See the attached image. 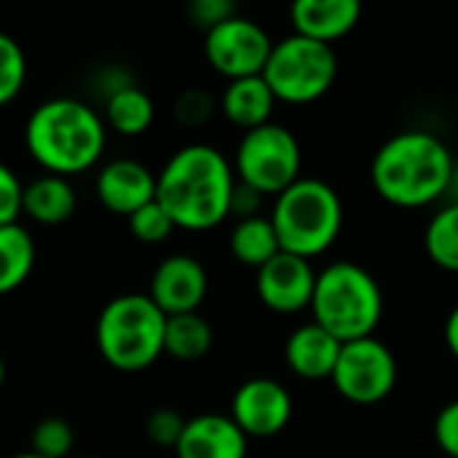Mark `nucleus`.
Instances as JSON below:
<instances>
[{"mask_svg":"<svg viewBox=\"0 0 458 458\" xmlns=\"http://www.w3.org/2000/svg\"><path fill=\"white\" fill-rule=\"evenodd\" d=\"M233 188V164L204 142L174 150L156 174V201L182 231H212L231 217Z\"/></svg>","mask_w":458,"mask_h":458,"instance_id":"nucleus-1","label":"nucleus"},{"mask_svg":"<svg viewBox=\"0 0 458 458\" xmlns=\"http://www.w3.org/2000/svg\"><path fill=\"white\" fill-rule=\"evenodd\" d=\"M456 158L432 131L405 129L389 137L370 161L376 193L400 209H421L448 196Z\"/></svg>","mask_w":458,"mask_h":458,"instance_id":"nucleus-2","label":"nucleus"},{"mask_svg":"<svg viewBox=\"0 0 458 458\" xmlns=\"http://www.w3.org/2000/svg\"><path fill=\"white\" fill-rule=\"evenodd\" d=\"M24 145L46 174L72 177L99 164L107 145V123L83 99H46L24 123Z\"/></svg>","mask_w":458,"mask_h":458,"instance_id":"nucleus-3","label":"nucleus"},{"mask_svg":"<svg viewBox=\"0 0 458 458\" xmlns=\"http://www.w3.org/2000/svg\"><path fill=\"white\" fill-rule=\"evenodd\" d=\"M311 322L325 327L341 344L370 338L384 317V293L378 279L352 260H335L317 271Z\"/></svg>","mask_w":458,"mask_h":458,"instance_id":"nucleus-4","label":"nucleus"},{"mask_svg":"<svg viewBox=\"0 0 458 458\" xmlns=\"http://www.w3.org/2000/svg\"><path fill=\"white\" fill-rule=\"evenodd\" d=\"M268 217L282 252L311 260L338 242L344 228V201L330 182L319 177H301L274 199Z\"/></svg>","mask_w":458,"mask_h":458,"instance_id":"nucleus-5","label":"nucleus"},{"mask_svg":"<svg viewBox=\"0 0 458 458\" xmlns=\"http://www.w3.org/2000/svg\"><path fill=\"white\" fill-rule=\"evenodd\" d=\"M166 314L145 293H126L105 303L97 317V349L121 373H142L164 354Z\"/></svg>","mask_w":458,"mask_h":458,"instance_id":"nucleus-6","label":"nucleus"},{"mask_svg":"<svg viewBox=\"0 0 458 458\" xmlns=\"http://www.w3.org/2000/svg\"><path fill=\"white\" fill-rule=\"evenodd\" d=\"M338 78L335 48L303 35H284L274 40L271 56L263 70V81L274 91L276 102L309 105L322 99Z\"/></svg>","mask_w":458,"mask_h":458,"instance_id":"nucleus-7","label":"nucleus"},{"mask_svg":"<svg viewBox=\"0 0 458 458\" xmlns=\"http://www.w3.org/2000/svg\"><path fill=\"white\" fill-rule=\"evenodd\" d=\"M231 164L239 182L274 199L303 177V150L298 137L274 121L244 131Z\"/></svg>","mask_w":458,"mask_h":458,"instance_id":"nucleus-8","label":"nucleus"},{"mask_svg":"<svg viewBox=\"0 0 458 458\" xmlns=\"http://www.w3.org/2000/svg\"><path fill=\"white\" fill-rule=\"evenodd\" d=\"M397 357L376 335L341 346L338 365L330 376L335 392L354 405H378L397 386Z\"/></svg>","mask_w":458,"mask_h":458,"instance_id":"nucleus-9","label":"nucleus"},{"mask_svg":"<svg viewBox=\"0 0 458 458\" xmlns=\"http://www.w3.org/2000/svg\"><path fill=\"white\" fill-rule=\"evenodd\" d=\"M274 40L266 27L242 13L217 24L204 35V56L215 72L228 81L263 75Z\"/></svg>","mask_w":458,"mask_h":458,"instance_id":"nucleus-10","label":"nucleus"},{"mask_svg":"<svg viewBox=\"0 0 458 458\" xmlns=\"http://www.w3.org/2000/svg\"><path fill=\"white\" fill-rule=\"evenodd\" d=\"M228 416L247 437H276L293 421V394L274 378H250L233 392Z\"/></svg>","mask_w":458,"mask_h":458,"instance_id":"nucleus-11","label":"nucleus"},{"mask_svg":"<svg viewBox=\"0 0 458 458\" xmlns=\"http://www.w3.org/2000/svg\"><path fill=\"white\" fill-rule=\"evenodd\" d=\"M317 284V271L311 260L279 252L271 263H266L255 274V290L266 309L274 314H301L311 309Z\"/></svg>","mask_w":458,"mask_h":458,"instance_id":"nucleus-12","label":"nucleus"},{"mask_svg":"<svg viewBox=\"0 0 458 458\" xmlns=\"http://www.w3.org/2000/svg\"><path fill=\"white\" fill-rule=\"evenodd\" d=\"M209 290V276L207 268L185 252L164 258L153 276H150V301L166 314V317H180V314H193L204 303Z\"/></svg>","mask_w":458,"mask_h":458,"instance_id":"nucleus-13","label":"nucleus"},{"mask_svg":"<svg viewBox=\"0 0 458 458\" xmlns=\"http://www.w3.org/2000/svg\"><path fill=\"white\" fill-rule=\"evenodd\" d=\"M97 199L113 215H134L156 201V174L137 158H113L97 172Z\"/></svg>","mask_w":458,"mask_h":458,"instance_id":"nucleus-14","label":"nucleus"},{"mask_svg":"<svg viewBox=\"0 0 458 458\" xmlns=\"http://www.w3.org/2000/svg\"><path fill=\"white\" fill-rule=\"evenodd\" d=\"M250 437L223 413H201L188 419L174 448L177 458H247Z\"/></svg>","mask_w":458,"mask_h":458,"instance_id":"nucleus-15","label":"nucleus"},{"mask_svg":"<svg viewBox=\"0 0 458 458\" xmlns=\"http://www.w3.org/2000/svg\"><path fill=\"white\" fill-rule=\"evenodd\" d=\"M341 341L333 338L325 327L317 322H306L295 327L284 341V360L287 368L303 378V381H325L333 376L338 357H341Z\"/></svg>","mask_w":458,"mask_h":458,"instance_id":"nucleus-16","label":"nucleus"},{"mask_svg":"<svg viewBox=\"0 0 458 458\" xmlns=\"http://www.w3.org/2000/svg\"><path fill=\"white\" fill-rule=\"evenodd\" d=\"M362 16L357 0H298L290 8L293 32L333 46L346 38Z\"/></svg>","mask_w":458,"mask_h":458,"instance_id":"nucleus-17","label":"nucleus"},{"mask_svg":"<svg viewBox=\"0 0 458 458\" xmlns=\"http://www.w3.org/2000/svg\"><path fill=\"white\" fill-rule=\"evenodd\" d=\"M217 107L223 110L228 123H233L242 131H252L271 123L276 97L263 81V75H252V78L228 81Z\"/></svg>","mask_w":458,"mask_h":458,"instance_id":"nucleus-18","label":"nucleus"},{"mask_svg":"<svg viewBox=\"0 0 458 458\" xmlns=\"http://www.w3.org/2000/svg\"><path fill=\"white\" fill-rule=\"evenodd\" d=\"M75 191L67 177L40 174L24 185L21 193V215H27L38 225H62L75 212Z\"/></svg>","mask_w":458,"mask_h":458,"instance_id":"nucleus-19","label":"nucleus"},{"mask_svg":"<svg viewBox=\"0 0 458 458\" xmlns=\"http://www.w3.org/2000/svg\"><path fill=\"white\" fill-rule=\"evenodd\" d=\"M107 129H113L121 137H140L145 134L153 121H156V105L145 89L137 83L115 91L113 97L105 99V113H102Z\"/></svg>","mask_w":458,"mask_h":458,"instance_id":"nucleus-20","label":"nucleus"},{"mask_svg":"<svg viewBox=\"0 0 458 458\" xmlns=\"http://www.w3.org/2000/svg\"><path fill=\"white\" fill-rule=\"evenodd\" d=\"M228 247H231V255L242 266H250L255 271H260L266 263H271L282 252L279 236H276L274 223H271L268 215L250 217V220H236V225L231 231V239H228Z\"/></svg>","mask_w":458,"mask_h":458,"instance_id":"nucleus-21","label":"nucleus"},{"mask_svg":"<svg viewBox=\"0 0 458 458\" xmlns=\"http://www.w3.org/2000/svg\"><path fill=\"white\" fill-rule=\"evenodd\" d=\"M35 268V239L21 223L0 228V295L19 290Z\"/></svg>","mask_w":458,"mask_h":458,"instance_id":"nucleus-22","label":"nucleus"},{"mask_svg":"<svg viewBox=\"0 0 458 458\" xmlns=\"http://www.w3.org/2000/svg\"><path fill=\"white\" fill-rule=\"evenodd\" d=\"M212 327L209 322L193 311L180 317H166V333H164V354L180 362H196L212 349Z\"/></svg>","mask_w":458,"mask_h":458,"instance_id":"nucleus-23","label":"nucleus"},{"mask_svg":"<svg viewBox=\"0 0 458 458\" xmlns=\"http://www.w3.org/2000/svg\"><path fill=\"white\" fill-rule=\"evenodd\" d=\"M424 250L435 266L458 274V204L448 201L429 217L424 231Z\"/></svg>","mask_w":458,"mask_h":458,"instance_id":"nucleus-24","label":"nucleus"},{"mask_svg":"<svg viewBox=\"0 0 458 458\" xmlns=\"http://www.w3.org/2000/svg\"><path fill=\"white\" fill-rule=\"evenodd\" d=\"M75 448V432L64 419L48 416L32 427L30 451L43 458H67Z\"/></svg>","mask_w":458,"mask_h":458,"instance_id":"nucleus-25","label":"nucleus"},{"mask_svg":"<svg viewBox=\"0 0 458 458\" xmlns=\"http://www.w3.org/2000/svg\"><path fill=\"white\" fill-rule=\"evenodd\" d=\"M24 81H27L24 51L11 35L0 32V107H5L8 102L19 97V91L24 89Z\"/></svg>","mask_w":458,"mask_h":458,"instance_id":"nucleus-26","label":"nucleus"},{"mask_svg":"<svg viewBox=\"0 0 458 458\" xmlns=\"http://www.w3.org/2000/svg\"><path fill=\"white\" fill-rule=\"evenodd\" d=\"M129 220V231L137 242L142 244H164L172 233H174V223L166 215V209L158 201H150L145 207H140L134 215L126 217Z\"/></svg>","mask_w":458,"mask_h":458,"instance_id":"nucleus-27","label":"nucleus"},{"mask_svg":"<svg viewBox=\"0 0 458 458\" xmlns=\"http://www.w3.org/2000/svg\"><path fill=\"white\" fill-rule=\"evenodd\" d=\"M217 110V102L209 91H201V89H188L182 91L174 105H172V115L180 126L185 129H196V126H204L212 113Z\"/></svg>","mask_w":458,"mask_h":458,"instance_id":"nucleus-28","label":"nucleus"},{"mask_svg":"<svg viewBox=\"0 0 458 458\" xmlns=\"http://www.w3.org/2000/svg\"><path fill=\"white\" fill-rule=\"evenodd\" d=\"M188 419H182L174 408H158L145 419V437L158 448H177Z\"/></svg>","mask_w":458,"mask_h":458,"instance_id":"nucleus-29","label":"nucleus"},{"mask_svg":"<svg viewBox=\"0 0 458 458\" xmlns=\"http://www.w3.org/2000/svg\"><path fill=\"white\" fill-rule=\"evenodd\" d=\"M21 193H24V182L16 177V172L11 166H5L0 161V228L11 225V223H19Z\"/></svg>","mask_w":458,"mask_h":458,"instance_id":"nucleus-30","label":"nucleus"},{"mask_svg":"<svg viewBox=\"0 0 458 458\" xmlns=\"http://www.w3.org/2000/svg\"><path fill=\"white\" fill-rule=\"evenodd\" d=\"M188 16H191V21L196 27H201L204 32H209L217 24H223L231 16H236V5L231 0H193L188 5Z\"/></svg>","mask_w":458,"mask_h":458,"instance_id":"nucleus-31","label":"nucleus"},{"mask_svg":"<svg viewBox=\"0 0 458 458\" xmlns=\"http://www.w3.org/2000/svg\"><path fill=\"white\" fill-rule=\"evenodd\" d=\"M435 440L445 458H458V400L440 408L435 419Z\"/></svg>","mask_w":458,"mask_h":458,"instance_id":"nucleus-32","label":"nucleus"},{"mask_svg":"<svg viewBox=\"0 0 458 458\" xmlns=\"http://www.w3.org/2000/svg\"><path fill=\"white\" fill-rule=\"evenodd\" d=\"M263 201H266L263 193H258L255 188L236 180V188L231 193V217H236V220L260 217L263 215Z\"/></svg>","mask_w":458,"mask_h":458,"instance_id":"nucleus-33","label":"nucleus"},{"mask_svg":"<svg viewBox=\"0 0 458 458\" xmlns=\"http://www.w3.org/2000/svg\"><path fill=\"white\" fill-rule=\"evenodd\" d=\"M445 346H448V352L454 354V360L458 362V306L445 319Z\"/></svg>","mask_w":458,"mask_h":458,"instance_id":"nucleus-34","label":"nucleus"},{"mask_svg":"<svg viewBox=\"0 0 458 458\" xmlns=\"http://www.w3.org/2000/svg\"><path fill=\"white\" fill-rule=\"evenodd\" d=\"M448 199L451 204H458V161L454 166V174H451V185H448Z\"/></svg>","mask_w":458,"mask_h":458,"instance_id":"nucleus-35","label":"nucleus"},{"mask_svg":"<svg viewBox=\"0 0 458 458\" xmlns=\"http://www.w3.org/2000/svg\"><path fill=\"white\" fill-rule=\"evenodd\" d=\"M11 458H43V456H38V454H32V451H24V454H16V456H11Z\"/></svg>","mask_w":458,"mask_h":458,"instance_id":"nucleus-36","label":"nucleus"},{"mask_svg":"<svg viewBox=\"0 0 458 458\" xmlns=\"http://www.w3.org/2000/svg\"><path fill=\"white\" fill-rule=\"evenodd\" d=\"M3 381H5V365H3V357H0V389H3Z\"/></svg>","mask_w":458,"mask_h":458,"instance_id":"nucleus-37","label":"nucleus"},{"mask_svg":"<svg viewBox=\"0 0 458 458\" xmlns=\"http://www.w3.org/2000/svg\"><path fill=\"white\" fill-rule=\"evenodd\" d=\"M81 458H97V456H81Z\"/></svg>","mask_w":458,"mask_h":458,"instance_id":"nucleus-38","label":"nucleus"},{"mask_svg":"<svg viewBox=\"0 0 458 458\" xmlns=\"http://www.w3.org/2000/svg\"><path fill=\"white\" fill-rule=\"evenodd\" d=\"M440 458H445V456H440Z\"/></svg>","mask_w":458,"mask_h":458,"instance_id":"nucleus-39","label":"nucleus"}]
</instances>
